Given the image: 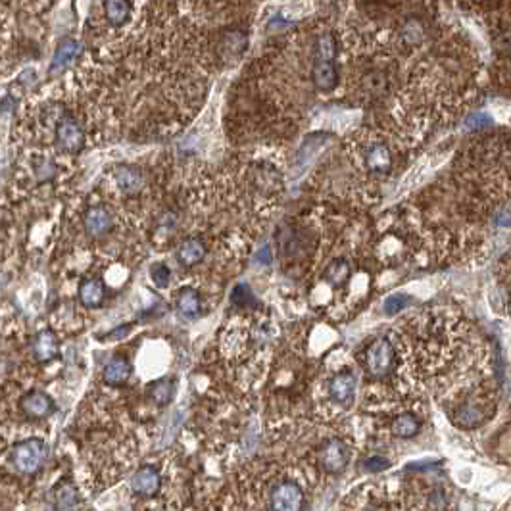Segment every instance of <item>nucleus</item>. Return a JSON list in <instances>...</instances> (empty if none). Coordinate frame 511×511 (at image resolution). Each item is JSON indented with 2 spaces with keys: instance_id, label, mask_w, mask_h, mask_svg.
<instances>
[{
  "instance_id": "1",
  "label": "nucleus",
  "mask_w": 511,
  "mask_h": 511,
  "mask_svg": "<svg viewBox=\"0 0 511 511\" xmlns=\"http://www.w3.org/2000/svg\"><path fill=\"white\" fill-rule=\"evenodd\" d=\"M47 457H49V446L40 438H27L12 448V463L16 465L18 471L25 475L39 471Z\"/></svg>"
},
{
  "instance_id": "2",
  "label": "nucleus",
  "mask_w": 511,
  "mask_h": 511,
  "mask_svg": "<svg viewBox=\"0 0 511 511\" xmlns=\"http://www.w3.org/2000/svg\"><path fill=\"white\" fill-rule=\"evenodd\" d=\"M394 346L388 338H377L366 350V367L367 373L375 379L390 375L394 366Z\"/></svg>"
},
{
  "instance_id": "3",
  "label": "nucleus",
  "mask_w": 511,
  "mask_h": 511,
  "mask_svg": "<svg viewBox=\"0 0 511 511\" xmlns=\"http://www.w3.org/2000/svg\"><path fill=\"white\" fill-rule=\"evenodd\" d=\"M270 508L275 511H298L304 508V492L296 482H277L270 494Z\"/></svg>"
},
{
  "instance_id": "4",
  "label": "nucleus",
  "mask_w": 511,
  "mask_h": 511,
  "mask_svg": "<svg viewBox=\"0 0 511 511\" xmlns=\"http://www.w3.org/2000/svg\"><path fill=\"white\" fill-rule=\"evenodd\" d=\"M319 465L329 473H340L350 462V448L340 438H329L318 450Z\"/></svg>"
},
{
  "instance_id": "5",
  "label": "nucleus",
  "mask_w": 511,
  "mask_h": 511,
  "mask_svg": "<svg viewBox=\"0 0 511 511\" xmlns=\"http://www.w3.org/2000/svg\"><path fill=\"white\" fill-rule=\"evenodd\" d=\"M56 143L66 152H79L85 145V131L79 126L78 119L64 117L56 126Z\"/></svg>"
},
{
  "instance_id": "6",
  "label": "nucleus",
  "mask_w": 511,
  "mask_h": 511,
  "mask_svg": "<svg viewBox=\"0 0 511 511\" xmlns=\"http://www.w3.org/2000/svg\"><path fill=\"white\" fill-rule=\"evenodd\" d=\"M356 394V377L350 371H342L331 379L329 383V396L338 405H350Z\"/></svg>"
},
{
  "instance_id": "7",
  "label": "nucleus",
  "mask_w": 511,
  "mask_h": 511,
  "mask_svg": "<svg viewBox=\"0 0 511 511\" xmlns=\"http://www.w3.org/2000/svg\"><path fill=\"white\" fill-rule=\"evenodd\" d=\"M160 486H162V477L160 473L154 467L146 465V467H141L139 471L133 475L131 479V488L135 492L136 496H143V498H152L160 492Z\"/></svg>"
},
{
  "instance_id": "8",
  "label": "nucleus",
  "mask_w": 511,
  "mask_h": 511,
  "mask_svg": "<svg viewBox=\"0 0 511 511\" xmlns=\"http://www.w3.org/2000/svg\"><path fill=\"white\" fill-rule=\"evenodd\" d=\"M83 223H85V231H87L88 237H95V239H100V237L108 235V233L112 231V227H114L112 213L108 212L106 208H102V206L88 208Z\"/></svg>"
},
{
  "instance_id": "9",
  "label": "nucleus",
  "mask_w": 511,
  "mask_h": 511,
  "mask_svg": "<svg viewBox=\"0 0 511 511\" xmlns=\"http://www.w3.org/2000/svg\"><path fill=\"white\" fill-rule=\"evenodd\" d=\"M116 183L126 194H136L145 187V171L136 165H117Z\"/></svg>"
},
{
  "instance_id": "10",
  "label": "nucleus",
  "mask_w": 511,
  "mask_h": 511,
  "mask_svg": "<svg viewBox=\"0 0 511 511\" xmlns=\"http://www.w3.org/2000/svg\"><path fill=\"white\" fill-rule=\"evenodd\" d=\"M21 407L27 417L31 419H47L49 415L54 414V402L49 394L45 392H29L23 396Z\"/></svg>"
},
{
  "instance_id": "11",
  "label": "nucleus",
  "mask_w": 511,
  "mask_h": 511,
  "mask_svg": "<svg viewBox=\"0 0 511 511\" xmlns=\"http://www.w3.org/2000/svg\"><path fill=\"white\" fill-rule=\"evenodd\" d=\"M311 79H313V85L319 91H323V93L333 91L338 83V71L337 66H335V60L318 58V62L313 64V69H311Z\"/></svg>"
},
{
  "instance_id": "12",
  "label": "nucleus",
  "mask_w": 511,
  "mask_h": 511,
  "mask_svg": "<svg viewBox=\"0 0 511 511\" xmlns=\"http://www.w3.org/2000/svg\"><path fill=\"white\" fill-rule=\"evenodd\" d=\"M490 415V412H486V405L481 402H469V404L460 405L453 414V421L465 427V429H473L477 425L484 423V419Z\"/></svg>"
},
{
  "instance_id": "13",
  "label": "nucleus",
  "mask_w": 511,
  "mask_h": 511,
  "mask_svg": "<svg viewBox=\"0 0 511 511\" xmlns=\"http://www.w3.org/2000/svg\"><path fill=\"white\" fill-rule=\"evenodd\" d=\"M364 162L369 167V171H373V174H386V171H390V165H392L390 148L383 145V143L371 145L366 150V160Z\"/></svg>"
},
{
  "instance_id": "14",
  "label": "nucleus",
  "mask_w": 511,
  "mask_h": 511,
  "mask_svg": "<svg viewBox=\"0 0 511 511\" xmlns=\"http://www.w3.org/2000/svg\"><path fill=\"white\" fill-rule=\"evenodd\" d=\"M206 256V244L200 239H185L177 250V260L185 268H193L196 263H200Z\"/></svg>"
},
{
  "instance_id": "15",
  "label": "nucleus",
  "mask_w": 511,
  "mask_h": 511,
  "mask_svg": "<svg viewBox=\"0 0 511 511\" xmlns=\"http://www.w3.org/2000/svg\"><path fill=\"white\" fill-rule=\"evenodd\" d=\"M104 294H106V289L100 279L83 281L79 287V300L87 308H98L104 302Z\"/></svg>"
},
{
  "instance_id": "16",
  "label": "nucleus",
  "mask_w": 511,
  "mask_h": 511,
  "mask_svg": "<svg viewBox=\"0 0 511 511\" xmlns=\"http://www.w3.org/2000/svg\"><path fill=\"white\" fill-rule=\"evenodd\" d=\"M33 350H35V357L39 361H50V359H54V357L58 356V338H56V335L52 331L45 329L35 338Z\"/></svg>"
},
{
  "instance_id": "17",
  "label": "nucleus",
  "mask_w": 511,
  "mask_h": 511,
  "mask_svg": "<svg viewBox=\"0 0 511 511\" xmlns=\"http://www.w3.org/2000/svg\"><path fill=\"white\" fill-rule=\"evenodd\" d=\"M129 375H131V364L121 356L112 357L108 361V366L104 367V373H102L104 381L112 386L123 385L127 379H129Z\"/></svg>"
},
{
  "instance_id": "18",
  "label": "nucleus",
  "mask_w": 511,
  "mask_h": 511,
  "mask_svg": "<svg viewBox=\"0 0 511 511\" xmlns=\"http://www.w3.org/2000/svg\"><path fill=\"white\" fill-rule=\"evenodd\" d=\"M419 431H421V421L417 415L409 414V412L394 417V421L390 425V433L398 438H414L419 434Z\"/></svg>"
},
{
  "instance_id": "19",
  "label": "nucleus",
  "mask_w": 511,
  "mask_h": 511,
  "mask_svg": "<svg viewBox=\"0 0 511 511\" xmlns=\"http://www.w3.org/2000/svg\"><path fill=\"white\" fill-rule=\"evenodd\" d=\"M177 308L185 318H196L200 313V309H202L200 294L191 287H183L177 292Z\"/></svg>"
},
{
  "instance_id": "20",
  "label": "nucleus",
  "mask_w": 511,
  "mask_h": 511,
  "mask_svg": "<svg viewBox=\"0 0 511 511\" xmlns=\"http://www.w3.org/2000/svg\"><path fill=\"white\" fill-rule=\"evenodd\" d=\"M104 14L112 25H123L131 14V2L129 0H104Z\"/></svg>"
},
{
  "instance_id": "21",
  "label": "nucleus",
  "mask_w": 511,
  "mask_h": 511,
  "mask_svg": "<svg viewBox=\"0 0 511 511\" xmlns=\"http://www.w3.org/2000/svg\"><path fill=\"white\" fill-rule=\"evenodd\" d=\"M350 273H352L350 263L344 258H337L327 265V270L323 273V279L331 283L333 287H342L350 279Z\"/></svg>"
},
{
  "instance_id": "22",
  "label": "nucleus",
  "mask_w": 511,
  "mask_h": 511,
  "mask_svg": "<svg viewBox=\"0 0 511 511\" xmlns=\"http://www.w3.org/2000/svg\"><path fill=\"white\" fill-rule=\"evenodd\" d=\"M174 390H175V383L174 379L169 377H164L160 381H156L150 385L148 388V394L154 400L158 405H167L171 400H174Z\"/></svg>"
},
{
  "instance_id": "23",
  "label": "nucleus",
  "mask_w": 511,
  "mask_h": 511,
  "mask_svg": "<svg viewBox=\"0 0 511 511\" xmlns=\"http://www.w3.org/2000/svg\"><path fill=\"white\" fill-rule=\"evenodd\" d=\"M79 54V45L75 40H64L62 45L56 50V54H54V60H52V69H60L64 68V66H68L69 62H73V60L78 58Z\"/></svg>"
},
{
  "instance_id": "24",
  "label": "nucleus",
  "mask_w": 511,
  "mask_h": 511,
  "mask_svg": "<svg viewBox=\"0 0 511 511\" xmlns=\"http://www.w3.org/2000/svg\"><path fill=\"white\" fill-rule=\"evenodd\" d=\"M78 490H75V486L73 484H60L58 488H56V508L58 510H68V508H73V506H78Z\"/></svg>"
},
{
  "instance_id": "25",
  "label": "nucleus",
  "mask_w": 511,
  "mask_h": 511,
  "mask_svg": "<svg viewBox=\"0 0 511 511\" xmlns=\"http://www.w3.org/2000/svg\"><path fill=\"white\" fill-rule=\"evenodd\" d=\"M231 302L235 306H239V308H248V306L254 304V292H252V289L246 283H241V285H237L235 290H233Z\"/></svg>"
},
{
  "instance_id": "26",
  "label": "nucleus",
  "mask_w": 511,
  "mask_h": 511,
  "mask_svg": "<svg viewBox=\"0 0 511 511\" xmlns=\"http://www.w3.org/2000/svg\"><path fill=\"white\" fill-rule=\"evenodd\" d=\"M150 277L154 281L156 287H162V289H164V287L169 285L171 271H169V268L164 265V263H156V265H152V270H150Z\"/></svg>"
},
{
  "instance_id": "27",
  "label": "nucleus",
  "mask_w": 511,
  "mask_h": 511,
  "mask_svg": "<svg viewBox=\"0 0 511 511\" xmlns=\"http://www.w3.org/2000/svg\"><path fill=\"white\" fill-rule=\"evenodd\" d=\"M409 304V298L404 296V294H394V296H390V298H386L385 302V313L388 316H394L398 311H402Z\"/></svg>"
},
{
  "instance_id": "28",
  "label": "nucleus",
  "mask_w": 511,
  "mask_h": 511,
  "mask_svg": "<svg viewBox=\"0 0 511 511\" xmlns=\"http://www.w3.org/2000/svg\"><path fill=\"white\" fill-rule=\"evenodd\" d=\"M364 467L369 473H379L385 471L386 467H390V462L386 457H383V455H371V457H367L366 462H364Z\"/></svg>"
},
{
  "instance_id": "29",
  "label": "nucleus",
  "mask_w": 511,
  "mask_h": 511,
  "mask_svg": "<svg viewBox=\"0 0 511 511\" xmlns=\"http://www.w3.org/2000/svg\"><path fill=\"white\" fill-rule=\"evenodd\" d=\"M494 222L498 223L500 227H508L510 225V208L506 204L501 208H498V212L494 213Z\"/></svg>"
},
{
  "instance_id": "30",
  "label": "nucleus",
  "mask_w": 511,
  "mask_h": 511,
  "mask_svg": "<svg viewBox=\"0 0 511 511\" xmlns=\"http://www.w3.org/2000/svg\"><path fill=\"white\" fill-rule=\"evenodd\" d=\"M256 261H258V263H261V265H270V263H271V250H270V246H268V244H263L260 250H258V254H256Z\"/></svg>"
},
{
  "instance_id": "31",
  "label": "nucleus",
  "mask_w": 511,
  "mask_h": 511,
  "mask_svg": "<svg viewBox=\"0 0 511 511\" xmlns=\"http://www.w3.org/2000/svg\"><path fill=\"white\" fill-rule=\"evenodd\" d=\"M364 2H381V0H364Z\"/></svg>"
}]
</instances>
